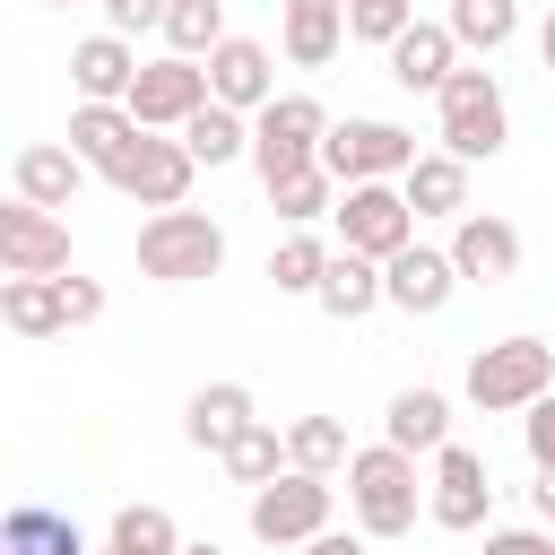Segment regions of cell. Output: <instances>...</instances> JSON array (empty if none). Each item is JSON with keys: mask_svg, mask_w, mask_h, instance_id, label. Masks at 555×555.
Wrapping results in <instances>:
<instances>
[{"mask_svg": "<svg viewBox=\"0 0 555 555\" xmlns=\"http://www.w3.org/2000/svg\"><path fill=\"white\" fill-rule=\"evenodd\" d=\"M555 390V347L546 338H494L468 356V408L486 416H529Z\"/></svg>", "mask_w": 555, "mask_h": 555, "instance_id": "1", "label": "cell"}, {"mask_svg": "<svg viewBox=\"0 0 555 555\" xmlns=\"http://www.w3.org/2000/svg\"><path fill=\"white\" fill-rule=\"evenodd\" d=\"M416 503H425V486H416V460L408 451L373 442V451L347 460V512H356L364 538H408L416 529Z\"/></svg>", "mask_w": 555, "mask_h": 555, "instance_id": "2", "label": "cell"}, {"mask_svg": "<svg viewBox=\"0 0 555 555\" xmlns=\"http://www.w3.org/2000/svg\"><path fill=\"white\" fill-rule=\"evenodd\" d=\"M139 269L156 286H191V278H217L225 269V225L199 217V208H156L139 225Z\"/></svg>", "mask_w": 555, "mask_h": 555, "instance_id": "3", "label": "cell"}, {"mask_svg": "<svg viewBox=\"0 0 555 555\" xmlns=\"http://www.w3.org/2000/svg\"><path fill=\"white\" fill-rule=\"evenodd\" d=\"M434 104H442V147H451L460 165L503 156V139H512V104H503V78H494V69H451Z\"/></svg>", "mask_w": 555, "mask_h": 555, "instance_id": "4", "label": "cell"}, {"mask_svg": "<svg viewBox=\"0 0 555 555\" xmlns=\"http://www.w3.org/2000/svg\"><path fill=\"white\" fill-rule=\"evenodd\" d=\"M416 156H425V147H416V130H399V121H330V139H321V173H330L338 191H356V182H408Z\"/></svg>", "mask_w": 555, "mask_h": 555, "instance_id": "5", "label": "cell"}, {"mask_svg": "<svg viewBox=\"0 0 555 555\" xmlns=\"http://www.w3.org/2000/svg\"><path fill=\"white\" fill-rule=\"evenodd\" d=\"M321 139H330V113L312 95H278L269 113H251V165H260V182L278 191V182L312 173L321 165Z\"/></svg>", "mask_w": 555, "mask_h": 555, "instance_id": "6", "label": "cell"}, {"mask_svg": "<svg viewBox=\"0 0 555 555\" xmlns=\"http://www.w3.org/2000/svg\"><path fill=\"white\" fill-rule=\"evenodd\" d=\"M330 503H338L330 477L286 468V477H269V486L251 494V538H260V546H312V538L330 529Z\"/></svg>", "mask_w": 555, "mask_h": 555, "instance_id": "7", "label": "cell"}, {"mask_svg": "<svg viewBox=\"0 0 555 555\" xmlns=\"http://www.w3.org/2000/svg\"><path fill=\"white\" fill-rule=\"evenodd\" d=\"M416 243V208L399 182H356L338 191V251H364V260H399Z\"/></svg>", "mask_w": 555, "mask_h": 555, "instance_id": "8", "label": "cell"}, {"mask_svg": "<svg viewBox=\"0 0 555 555\" xmlns=\"http://www.w3.org/2000/svg\"><path fill=\"white\" fill-rule=\"evenodd\" d=\"M191 173H199V156H191L182 139L147 130V139H139V147H130V156H121V165H113L104 182H113L121 199H139V208L156 217V208H182V199H191Z\"/></svg>", "mask_w": 555, "mask_h": 555, "instance_id": "9", "label": "cell"}, {"mask_svg": "<svg viewBox=\"0 0 555 555\" xmlns=\"http://www.w3.org/2000/svg\"><path fill=\"white\" fill-rule=\"evenodd\" d=\"M199 104H217V95H208V61H182V52L147 61L139 87H130V121H139V130H182Z\"/></svg>", "mask_w": 555, "mask_h": 555, "instance_id": "10", "label": "cell"}, {"mask_svg": "<svg viewBox=\"0 0 555 555\" xmlns=\"http://www.w3.org/2000/svg\"><path fill=\"white\" fill-rule=\"evenodd\" d=\"M0 278H69V225L35 199L0 208Z\"/></svg>", "mask_w": 555, "mask_h": 555, "instance_id": "11", "label": "cell"}, {"mask_svg": "<svg viewBox=\"0 0 555 555\" xmlns=\"http://www.w3.org/2000/svg\"><path fill=\"white\" fill-rule=\"evenodd\" d=\"M425 512H434V529H451V538L486 529L494 477H486V460H477L468 442H442V451H434V494H425Z\"/></svg>", "mask_w": 555, "mask_h": 555, "instance_id": "12", "label": "cell"}, {"mask_svg": "<svg viewBox=\"0 0 555 555\" xmlns=\"http://www.w3.org/2000/svg\"><path fill=\"white\" fill-rule=\"evenodd\" d=\"M208 95L234 104V113H269V104H278V61H269V43L225 35V43L208 52Z\"/></svg>", "mask_w": 555, "mask_h": 555, "instance_id": "13", "label": "cell"}, {"mask_svg": "<svg viewBox=\"0 0 555 555\" xmlns=\"http://www.w3.org/2000/svg\"><path fill=\"white\" fill-rule=\"evenodd\" d=\"M451 260H460V286H503V278H520V225L468 208L451 225Z\"/></svg>", "mask_w": 555, "mask_h": 555, "instance_id": "14", "label": "cell"}, {"mask_svg": "<svg viewBox=\"0 0 555 555\" xmlns=\"http://www.w3.org/2000/svg\"><path fill=\"white\" fill-rule=\"evenodd\" d=\"M382 295H390L399 312H416V321H425V312H442V304L460 295V260H451V251L408 243L399 260H382Z\"/></svg>", "mask_w": 555, "mask_h": 555, "instance_id": "15", "label": "cell"}, {"mask_svg": "<svg viewBox=\"0 0 555 555\" xmlns=\"http://www.w3.org/2000/svg\"><path fill=\"white\" fill-rule=\"evenodd\" d=\"M251 425H260V408H251V390H243V382H199V390H191V408H182L191 451H217V460H225Z\"/></svg>", "mask_w": 555, "mask_h": 555, "instance_id": "16", "label": "cell"}, {"mask_svg": "<svg viewBox=\"0 0 555 555\" xmlns=\"http://www.w3.org/2000/svg\"><path fill=\"white\" fill-rule=\"evenodd\" d=\"M139 52H130V35H87L78 52H69V87H78V104H130V87H139Z\"/></svg>", "mask_w": 555, "mask_h": 555, "instance_id": "17", "label": "cell"}, {"mask_svg": "<svg viewBox=\"0 0 555 555\" xmlns=\"http://www.w3.org/2000/svg\"><path fill=\"white\" fill-rule=\"evenodd\" d=\"M451 69H460V35H451V26H425V17H416V26L390 43V78H399L408 95H442Z\"/></svg>", "mask_w": 555, "mask_h": 555, "instance_id": "18", "label": "cell"}, {"mask_svg": "<svg viewBox=\"0 0 555 555\" xmlns=\"http://www.w3.org/2000/svg\"><path fill=\"white\" fill-rule=\"evenodd\" d=\"M9 182H17V199H35V208H69V199H78V182H87V156H78V147L35 139V147H17Z\"/></svg>", "mask_w": 555, "mask_h": 555, "instance_id": "19", "label": "cell"}, {"mask_svg": "<svg viewBox=\"0 0 555 555\" xmlns=\"http://www.w3.org/2000/svg\"><path fill=\"white\" fill-rule=\"evenodd\" d=\"M286 61L295 69H330L338 43H347V0H286V26H278Z\"/></svg>", "mask_w": 555, "mask_h": 555, "instance_id": "20", "label": "cell"}, {"mask_svg": "<svg viewBox=\"0 0 555 555\" xmlns=\"http://www.w3.org/2000/svg\"><path fill=\"white\" fill-rule=\"evenodd\" d=\"M399 191H408V208H416V217H451V225L468 217V165H460L451 147H425V156L408 165V182H399Z\"/></svg>", "mask_w": 555, "mask_h": 555, "instance_id": "21", "label": "cell"}, {"mask_svg": "<svg viewBox=\"0 0 555 555\" xmlns=\"http://www.w3.org/2000/svg\"><path fill=\"white\" fill-rule=\"evenodd\" d=\"M139 139H147V130L130 121V104H78V113H69V147H78L95 173H113Z\"/></svg>", "mask_w": 555, "mask_h": 555, "instance_id": "22", "label": "cell"}, {"mask_svg": "<svg viewBox=\"0 0 555 555\" xmlns=\"http://www.w3.org/2000/svg\"><path fill=\"white\" fill-rule=\"evenodd\" d=\"M382 442L408 451V460H416V451H442V442H451V399H442V390H399L390 416H382Z\"/></svg>", "mask_w": 555, "mask_h": 555, "instance_id": "23", "label": "cell"}, {"mask_svg": "<svg viewBox=\"0 0 555 555\" xmlns=\"http://www.w3.org/2000/svg\"><path fill=\"white\" fill-rule=\"evenodd\" d=\"M330 321H364L373 304H390L382 295V260H364V251H330V278H321V295H312Z\"/></svg>", "mask_w": 555, "mask_h": 555, "instance_id": "24", "label": "cell"}, {"mask_svg": "<svg viewBox=\"0 0 555 555\" xmlns=\"http://www.w3.org/2000/svg\"><path fill=\"white\" fill-rule=\"evenodd\" d=\"M0 321H9L17 338H52V330H69V312H61V278H0Z\"/></svg>", "mask_w": 555, "mask_h": 555, "instance_id": "25", "label": "cell"}, {"mask_svg": "<svg viewBox=\"0 0 555 555\" xmlns=\"http://www.w3.org/2000/svg\"><path fill=\"white\" fill-rule=\"evenodd\" d=\"M0 555H87V538H78V520H61L43 503H17L0 520Z\"/></svg>", "mask_w": 555, "mask_h": 555, "instance_id": "26", "label": "cell"}, {"mask_svg": "<svg viewBox=\"0 0 555 555\" xmlns=\"http://www.w3.org/2000/svg\"><path fill=\"white\" fill-rule=\"evenodd\" d=\"M173 139H182L199 165H234V156H251V121H243L234 104H199V113H191Z\"/></svg>", "mask_w": 555, "mask_h": 555, "instance_id": "27", "label": "cell"}, {"mask_svg": "<svg viewBox=\"0 0 555 555\" xmlns=\"http://www.w3.org/2000/svg\"><path fill=\"white\" fill-rule=\"evenodd\" d=\"M104 546H121V555H182L191 538L173 529V512H165V503H121V512H113V538H104Z\"/></svg>", "mask_w": 555, "mask_h": 555, "instance_id": "28", "label": "cell"}, {"mask_svg": "<svg viewBox=\"0 0 555 555\" xmlns=\"http://www.w3.org/2000/svg\"><path fill=\"white\" fill-rule=\"evenodd\" d=\"M286 460L312 468V477H338L356 451H347V425H338V416H295V425H286Z\"/></svg>", "mask_w": 555, "mask_h": 555, "instance_id": "29", "label": "cell"}, {"mask_svg": "<svg viewBox=\"0 0 555 555\" xmlns=\"http://www.w3.org/2000/svg\"><path fill=\"white\" fill-rule=\"evenodd\" d=\"M468 52H503L512 35H520V0H451V17H442Z\"/></svg>", "mask_w": 555, "mask_h": 555, "instance_id": "30", "label": "cell"}, {"mask_svg": "<svg viewBox=\"0 0 555 555\" xmlns=\"http://www.w3.org/2000/svg\"><path fill=\"white\" fill-rule=\"evenodd\" d=\"M286 468H295V460H286V434H278L269 416H260V425H251V434L225 451V477H234V486H251V494H260L269 477H286Z\"/></svg>", "mask_w": 555, "mask_h": 555, "instance_id": "31", "label": "cell"}, {"mask_svg": "<svg viewBox=\"0 0 555 555\" xmlns=\"http://www.w3.org/2000/svg\"><path fill=\"white\" fill-rule=\"evenodd\" d=\"M165 43H173L182 61H208V52L225 43V0H173V9H165Z\"/></svg>", "mask_w": 555, "mask_h": 555, "instance_id": "32", "label": "cell"}, {"mask_svg": "<svg viewBox=\"0 0 555 555\" xmlns=\"http://www.w3.org/2000/svg\"><path fill=\"white\" fill-rule=\"evenodd\" d=\"M321 278H330V243L286 234V243L269 251V286H278V295H321Z\"/></svg>", "mask_w": 555, "mask_h": 555, "instance_id": "33", "label": "cell"}, {"mask_svg": "<svg viewBox=\"0 0 555 555\" xmlns=\"http://www.w3.org/2000/svg\"><path fill=\"white\" fill-rule=\"evenodd\" d=\"M269 208L286 217V225H312V217H338V182L312 165V173H295V182H278L269 191Z\"/></svg>", "mask_w": 555, "mask_h": 555, "instance_id": "34", "label": "cell"}, {"mask_svg": "<svg viewBox=\"0 0 555 555\" xmlns=\"http://www.w3.org/2000/svg\"><path fill=\"white\" fill-rule=\"evenodd\" d=\"M408 26H416V0H347V35L356 43H382L390 52Z\"/></svg>", "mask_w": 555, "mask_h": 555, "instance_id": "35", "label": "cell"}, {"mask_svg": "<svg viewBox=\"0 0 555 555\" xmlns=\"http://www.w3.org/2000/svg\"><path fill=\"white\" fill-rule=\"evenodd\" d=\"M104 9V35H139V26H165L173 0H95Z\"/></svg>", "mask_w": 555, "mask_h": 555, "instance_id": "36", "label": "cell"}, {"mask_svg": "<svg viewBox=\"0 0 555 555\" xmlns=\"http://www.w3.org/2000/svg\"><path fill=\"white\" fill-rule=\"evenodd\" d=\"M520 442H529V460H538V477H546V468H555V390L520 416Z\"/></svg>", "mask_w": 555, "mask_h": 555, "instance_id": "37", "label": "cell"}, {"mask_svg": "<svg viewBox=\"0 0 555 555\" xmlns=\"http://www.w3.org/2000/svg\"><path fill=\"white\" fill-rule=\"evenodd\" d=\"M61 312H69V330H87V321H104V286L69 269V278H61Z\"/></svg>", "mask_w": 555, "mask_h": 555, "instance_id": "38", "label": "cell"}, {"mask_svg": "<svg viewBox=\"0 0 555 555\" xmlns=\"http://www.w3.org/2000/svg\"><path fill=\"white\" fill-rule=\"evenodd\" d=\"M486 555H555V529H486Z\"/></svg>", "mask_w": 555, "mask_h": 555, "instance_id": "39", "label": "cell"}, {"mask_svg": "<svg viewBox=\"0 0 555 555\" xmlns=\"http://www.w3.org/2000/svg\"><path fill=\"white\" fill-rule=\"evenodd\" d=\"M304 555H364V538H356V529H321Z\"/></svg>", "mask_w": 555, "mask_h": 555, "instance_id": "40", "label": "cell"}, {"mask_svg": "<svg viewBox=\"0 0 555 555\" xmlns=\"http://www.w3.org/2000/svg\"><path fill=\"white\" fill-rule=\"evenodd\" d=\"M529 503H538V529H555V468H546V477L529 486Z\"/></svg>", "mask_w": 555, "mask_h": 555, "instance_id": "41", "label": "cell"}, {"mask_svg": "<svg viewBox=\"0 0 555 555\" xmlns=\"http://www.w3.org/2000/svg\"><path fill=\"white\" fill-rule=\"evenodd\" d=\"M538 61L555 69V9H546V26H538Z\"/></svg>", "mask_w": 555, "mask_h": 555, "instance_id": "42", "label": "cell"}, {"mask_svg": "<svg viewBox=\"0 0 555 555\" xmlns=\"http://www.w3.org/2000/svg\"><path fill=\"white\" fill-rule=\"evenodd\" d=\"M182 555H225V546H217V538H191V546H182Z\"/></svg>", "mask_w": 555, "mask_h": 555, "instance_id": "43", "label": "cell"}, {"mask_svg": "<svg viewBox=\"0 0 555 555\" xmlns=\"http://www.w3.org/2000/svg\"><path fill=\"white\" fill-rule=\"evenodd\" d=\"M43 9H69V0H43Z\"/></svg>", "mask_w": 555, "mask_h": 555, "instance_id": "44", "label": "cell"}, {"mask_svg": "<svg viewBox=\"0 0 555 555\" xmlns=\"http://www.w3.org/2000/svg\"><path fill=\"white\" fill-rule=\"evenodd\" d=\"M104 555H121V546H104Z\"/></svg>", "mask_w": 555, "mask_h": 555, "instance_id": "45", "label": "cell"}]
</instances>
